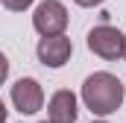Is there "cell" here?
Wrapping results in <instances>:
<instances>
[{
  "instance_id": "cell-1",
  "label": "cell",
  "mask_w": 126,
  "mask_h": 123,
  "mask_svg": "<svg viewBox=\"0 0 126 123\" xmlns=\"http://www.w3.org/2000/svg\"><path fill=\"white\" fill-rule=\"evenodd\" d=\"M82 100L91 108V114H97V117L114 114L123 103V82L114 73H106V70L91 73L82 85Z\"/></svg>"
},
{
  "instance_id": "cell-2",
  "label": "cell",
  "mask_w": 126,
  "mask_h": 123,
  "mask_svg": "<svg viewBox=\"0 0 126 123\" xmlns=\"http://www.w3.org/2000/svg\"><path fill=\"white\" fill-rule=\"evenodd\" d=\"M88 50L106 62H117L126 53V35L109 24H100L88 32Z\"/></svg>"
},
{
  "instance_id": "cell-3",
  "label": "cell",
  "mask_w": 126,
  "mask_h": 123,
  "mask_svg": "<svg viewBox=\"0 0 126 123\" xmlns=\"http://www.w3.org/2000/svg\"><path fill=\"white\" fill-rule=\"evenodd\" d=\"M32 27L38 35H62L67 27V9H64L59 0H44L35 6V15H32Z\"/></svg>"
},
{
  "instance_id": "cell-4",
  "label": "cell",
  "mask_w": 126,
  "mask_h": 123,
  "mask_svg": "<svg viewBox=\"0 0 126 123\" xmlns=\"http://www.w3.org/2000/svg\"><path fill=\"white\" fill-rule=\"evenodd\" d=\"M35 53H38V62H41V64H47V67H62L64 62L70 59L73 47H70V38H64V35H41Z\"/></svg>"
},
{
  "instance_id": "cell-5",
  "label": "cell",
  "mask_w": 126,
  "mask_h": 123,
  "mask_svg": "<svg viewBox=\"0 0 126 123\" xmlns=\"http://www.w3.org/2000/svg\"><path fill=\"white\" fill-rule=\"evenodd\" d=\"M12 103H15V108L21 114H35L44 106V91H41V85L35 79H30V76L27 79H18L12 85Z\"/></svg>"
},
{
  "instance_id": "cell-6",
  "label": "cell",
  "mask_w": 126,
  "mask_h": 123,
  "mask_svg": "<svg viewBox=\"0 0 126 123\" xmlns=\"http://www.w3.org/2000/svg\"><path fill=\"white\" fill-rule=\"evenodd\" d=\"M47 117L53 123H73L76 120V97H73V91L62 88V91L53 94L50 106H47Z\"/></svg>"
},
{
  "instance_id": "cell-7",
  "label": "cell",
  "mask_w": 126,
  "mask_h": 123,
  "mask_svg": "<svg viewBox=\"0 0 126 123\" xmlns=\"http://www.w3.org/2000/svg\"><path fill=\"white\" fill-rule=\"evenodd\" d=\"M3 6L9 12H24L27 6H32V0H3Z\"/></svg>"
},
{
  "instance_id": "cell-8",
  "label": "cell",
  "mask_w": 126,
  "mask_h": 123,
  "mask_svg": "<svg viewBox=\"0 0 126 123\" xmlns=\"http://www.w3.org/2000/svg\"><path fill=\"white\" fill-rule=\"evenodd\" d=\"M73 3H79V6H100V3H106V0H73Z\"/></svg>"
},
{
  "instance_id": "cell-9",
  "label": "cell",
  "mask_w": 126,
  "mask_h": 123,
  "mask_svg": "<svg viewBox=\"0 0 126 123\" xmlns=\"http://www.w3.org/2000/svg\"><path fill=\"white\" fill-rule=\"evenodd\" d=\"M44 123H53V120H44Z\"/></svg>"
},
{
  "instance_id": "cell-10",
  "label": "cell",
  "mask_w": 126,
  "mask_h": 123,
  "mask_svg": "<svg viewBox=\"0 0 126 123\" xmlns=\"http://www.w3.org/2000/svg\"><path fill=\"white\" fill-rule=\"evenodd\" d=\"M123 59H126V53H123Z\"/></svg>"
},
{
  "instance_id": "cell-11",
  "label": "cell",
  "mask_w": 126,
  "mask_h": 123,
  "mask_svg": "<svg viewBox=\"0 0 126 123\" xmlns=\"http://www.w3.org/2000/svg\"><path fill=\"white\" fill-rule=\"evenodd\" d=\"M97 123H103V120H97Z\"/></svg>"
}]
</instances>
